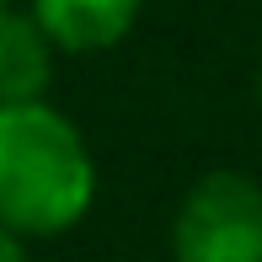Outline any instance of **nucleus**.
I'll list each match as a JSON object with an SVG mask.
<instances>
[{"label": "nucleus", "mask_w": 262, "mask_h": 262, "mask_svg": "<svg viewBox=\"0 0 262 262\" xmlns=\"http://www.w3.org/2000/svg\"><path fill=\"white\" fill-rule=\"evenodd\" d=\"M97 198V161L59 107H0V230L64 235Z\"/></svg>", "instance_id": "obj_1"}, {"label": "nucleus", "mask_w": 262, "mask_h": 262, "mask_svg": "<svg viewBox=\"0 0 262 262\" xmlns=\"http://www.w3.org/2000/svg\"><path fill=\"white\" fill-rule=\"evenodd\" d=\"M177 262H262V182L246 171H209L187 187L171 220Z\"/></svg>", "instance_id": "obj_2"}, {"label": "nucleus", "mask_w": 262, "mask_h": 262, "mask_svg": "<svg viewBox=\"0 0 262 262\" xmlns=\"http://www.w3.org/2000/svg\"><path fill=\"white\" fill-rule=\"evenodd\" d=\"M27 11L59 54H102L134 32L145 0H32Z\"/></svg>", "instance_id": "obj_3"}, {"label": "nucleus", "mask_w": 262, "mask_h": 262, "mask_svg": "<svg viewBox=\"0 0 262 262\" xmlns=\"http://www.w3.org/2000/svg\"><path fill=\"white\" fill-rule=\"evenodd\" d=\"M54 43L32 11H0V107L43 102L54 86Z\"/></svg>", "instance_id": "obj_4"}, {"label": "nucleus", "mask_w": 262, "mask_h": 262, "mask_svg": "<svg viewBox=\"0 0 262 262\" xmlns=\"http://www.w3.org/2000/svg\"><path fill=\"white\" fill-rule=\"evenodd\" d=\"M0 262H27V252H21V241L11 230H0Z\"/></svg>", "instance_id": "obj_5"}, {"label": "nucleus", "mask_w": 262, "mask_h": 262, "mask_svg": "<svg viewBox=\"0 0 262 262\" xmlns=\"http://www.w3.org/2000/svg\"><path fill=\"white\" fill-rule=\"evenodd\" d=\"M257 91H262V64H257Z\"/></svg>", "instance_id": "obj_6"}, {"label": "nucleus", "mask_w": 262, "mask_h": 262, "mask_svg": "<svg viewBox=\"0 0 262 262\" xmlns=\"http://www.w3.org/2000/svg\"><path fill=\"white\" fill-rule=\"evenodd\" d=\"M0 11H6V0H0Z\"/></svg>", "instance_id": "obj_7"}]
</instances>
